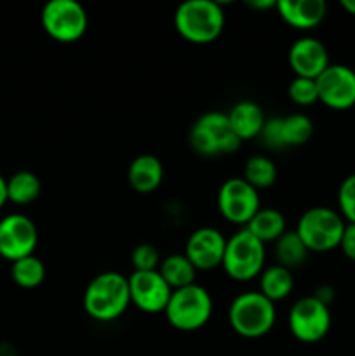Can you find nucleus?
I'll use <instances>...</instances> for the list:
<instances>
[{
    "label": "nucleus",
    "mask_w": 355,
    "mask_h": 356,
    "mask_svg": "<svg viewBox=\"0 0 355 356\" xmlns=\"http://www.w3.org/2000/svg\"><path fill=\"white\" fill-rule=\"evenodd\" d=\"M345 226L347 222L334 209L312 207L303 212L294 232L308 252H329L340 247Z\"/></svg>",
    "instance_id": "6"
},
{
    "label": "nucleus",
    "mask_w": 355,
    "mask_h": 356,
    "mask_svg": "<svg viewBox=\"0 0 355 356\" xmlns=\"http://www.w3.org/2000/svg\"><path fill=\"white\" fill-rule=\"evenodd\" d=\"M164 315L176 330L194 332L202 329L211 320L212 298L207 289L198 284L176 289L171 294Z\"/></svg>",
    "instance_id": "4"
},
{
    "label": "nucleus",
    "mask_w": 355,
    "mask_h": 356,
    "mask_svg": "<svg viewBox=\"0 0 355 356\" xmlns=\"http://www.w3.org/2000/svg\"><path fill=\"white\" fill-rule=\"evenodd\" d=\"M190 145L198 155L218 156L237 152L242 145L223 111H207L194 122Z\"/></svg>",
    "instance_id": "7"
},
{
    "label": "nucleus",
    "mask_w": 355,
    "mask_h": 356,
    "mask_svg": "<svg viewBox=\"0 0 355 356\" xmlns=\"http://www.w3.org/2000/svg\"><path fill=\"white\" fill-rule=\"evenodd\" d=\"M289 99L299 106H310L319 101V90H317L315 79H305V76H294L287 87Z\"/></svg>",
    "instance_id": "27"
},
{
    "label": "nucleus",
    "mask_w": 355,
    "mask_h": 356,
    "mask_svg": "<svg viewBox=\"0 0 355 356\" xmlns=\"http://www.w3.org/2000/svg\"><path fill=\"white\" fill-rule=\"evenodd\" d=\"M218 209L226 221L246 226L261 209L260 195L244 177H230L219 186Z\"/></svg>",
    "instance_id": "10"
},
{
    "label": "nucleus",
    "mask_w": 355,
    "mask_h": 356,
    "mask_svg": "<svg viewBox=\"0 0 355 356\" xmlns=\"http://www.w3.org/2000/svg\"><path fill=\"white\" fill-rule=\"evenodd\" d=\"M131 305L127 277L117 271H104L94 277L84 291V309L97 322H113Z\"/></svg>",
    "instance_id": "1"
},
{
    "label": "nucleus",
    "mask_w": 355,
    "mask_h": 356,
    "mask_svg": "<svg viewBox=\"0 0 355 356\" xmlns=\"http://www.w3.org/2000/svg\"><path fill=\"white\" fill-rule=\"evenodd\" d=\"M329 306L320 302L313 296L298 299L289 309L287 325L292 336L305 344L322 341L331 329Z\"/></svg>",
    "instance_id": "9"
},
{
    "label": "nucleus",
    "mask_w": 355,
    "mask_h": 356,
    "mask_svg": "<svg viewBox=\"0 0 355 356\" xmlns=\"http://www.w3.org/2000/svg\"><path fill=\"white\" fill-rule=\"evenodd\" d=\"M260 292L271 302L282 301L287 298L294 289V278H292V271L287 268L281 266V264H274V266H265L260 277Z\"/></svg>",
    "instance_id": "20"
},
{
    "label": "nucleus",
    "mask_w": 355,
    "mask_h": 356,
    "mask_svg": "<svg viewBox=\"0 0 355 356\" xmlns=\"http://www.w3.org/2000/svg\"><path fill=\"white\" fill-rule=\"evenodd\" d=\"M319 101L333 110H348L355 104V70L347 65H329L317 79Z\"/></svg>",
    "instance_id": "13"
},
{
    "label": "nucleus",
    "mask_w": 355,
    "mask_h": 356,
    "mask_svg": "<svg viewBox=\"0 0 355 356\" xmlns=\"http://www.w3.org/2000/svg\"><path fill=\"white\" fill-rule=\"evenodd\" d=\"M312 296L319 299L320 302H324L326 306H329L334 301V289L331 285H320V287L315 289V292Z\"/></svg>",
    "instance_id": "32"
},
{
    "label": "nucleus",
    "mask_w": 355,
    "mask_h": 356,
    "mask_svg": "<svg viewBox=\"0 0 355 356\" xmlns=\"http://www.w3.org/2000/svg\"><path fill=\"white\" fill-rule=\"evenodd\" d=\"M225 249V235L212 226H204L188 236L183 254L197 268V271H211L221 266Z\"/></svg>",
    "instance_id": "14"
},
{
    "label": "nucleus",
    "mask_w": 355,
    "mask_h": 356,
    "mask_svg": "<svg viewBox=\"0 0 355 356\" xmlns=\"http://www.w3.org/2000/svg\"><path fill=\"white\" fill-rule=\"evenodd\" d=\"M278 16L296 30H312L319 26L327 13L324 0H281L275 3Z\"/></svg>",
    "instance_id": "16"
},
{
    "label": "nucleus",
    "mask_w": 355,
    "mask_h": 356,
    "mask_svg": "<svg viewBox=\"0 0 355 356\" xmlns=\"http://www.w3.org/2000/svg\"><path fill=\"white\" fill-rule=\"evenodd\" d=\"M244 179L256 188L258 191L265 190V188L274 186L277 181V165L271 159L263 155H254L247 159L244 163Z\"/></svg>",
    "instance_id": "25"
},
{
    "label": "nucleus",
    "mask_w": 355,
    "mask_h": 356,
    "mask_svg": "<svg viewBox=\"0 0 355 356\" xmlns=\"http://www.w3.org/2000/svg\"><path fill=\"white\" fill-rule=\"evenodd\" d=\"M10 278L21 289H37L45 280V264L37 256H28L10 263Z\"/></svg>",
    "instance_id": "24"
},
{
    "label": "nucleus",
    "mask_w": 355,
    "mask_h": 356,
    "mask_svg": "<svg viewBox=\"0 0 355 356\" xmlns=\"http://www.w3.org/2000/svg\"><path fill=\"white\" fill-rule=\"evenodd\" d=\"M226 117H228L230 125H232L233 132H235L240 141L260 138L265 122H267L263 108L249 99L239 101V103L233 104L228 113H226Z\"/></svg>",
    "instance_id": "17"
},
{
    "label": "nucleus",
    "mask_w": 355,
    "mask_h": 356,
    "mask_svg": "<svg viewBox=\"0 0 355 356\" xmlns=\"http://www.w3.org/2000/svg\"><path fill=\"white\" fill-rule=\"evenodd\" d=\"M38 245V229L28 216L14 212L0 219V257L14 261L33 256Z\"/></svg>",
    "instance_id": "11"
},
{
    "label": "nucleus",
    "mask_w": 355,
    "mask_h": 356,
    "mask_svg": "<svg viewBox=\"0 0 355 356\" xmlns=\"http://www.w3.org/2000/svg\"><path fill=\"white\" fill-rule=\"evenodd\" d=\"M281 134L282 145L301 146L310 141L313 134V122L303 113H292L287 117H281Z\"/></svg>",
    "instance_id": "26"
},
{
    "label": "nucleus",
    "mask_w": 355,
    "mask_h": 356,
    "mask_svg": "<svg viewBox=\"0 0 355 356\" xmlns=\"http://www.w3.org/2000/svg\"><path fill=\"white\" fill-rule=\"evenodd\" d=\"M164 179V165L155 155L136 156L127 169V181L138 193H152L160 186Z\"/></svg>",
    "instance_id": "18"
},
{
    "label": "nucleus",
    "mask_w": 355,
    "mask_h": 356,
    "mask_svg": "<svg viewBox=\"0 0 355 356\" xmlns=\"http://www.w3.org/2000/svg\"><path fill=\"white\" fill-rule=\"evenodd\" d=\"M40 21L45 33L63 44L82 38L89 24L86 9L77 0H49L42 7Z\"/></svg>",
    "instance_id": "8"
},
{
    "label": "nucleus",
    "mask_w": 355,
    "mask_h": 356,
    "mask_svg": "<svg viewBox=\"0 0 355 356\" xmlns=\"http://www.w3.org/2000/svg\"><path fill=\"white\" fill-rule=\"evenodd\" d=\"M159 249L152 243H139L131 252V264L134 271H155L160 266Z\"/></svg>",
    "instance_id": "29"
},
{
    "label": "nucleus",
    "mask_w": 355,
    "mask_h": 356,
    "mask_svg": "<svg viewBox=\"0 0 355 356\" xmlns=\"http://www.w3.org/2000/svg\"><path fill=\"white\" fill-rule=\"evenodd\" d=\"M275 302L265 298L260 291L242 292L228 308L230 327L246 339H260L275 325Z\"/></svg>",
    "instance_id": "3"
},
{
    "label": "nucleus",
    "mask_w": 355,
    "mask_h": 356,
    "mask_svg": "<svg viewBox=\"0 0 355 356\" xmlns=\"http://www.w3.org/2000/svg\"><path fill=\"white\" fill-rule=\"evenodd\" d=\"M131 302L143 313L157 315L164 313L169 302L173 289L169 287L159 270L155 271H132L127 277Z\"/></svg>",
    "instance_id": "12"
},
{
    "label": "nucleus",
    "mask_w": 355,
    "mask_h": 356,
    "mask_svg": "<svg viewBox=\"0 0 355 356\" xmlns=\"http://www.w3.org/2000/svg\"><path fill=\"white\" fill-rule=\"evenodd\" d=\"M287 59L294 76L315 80L331 65L326 45L315 37H301L292 42Z\"/></svg>",
    "instance_id": "15"
},
{
    "label": "nucleus",
    "mask_w": 355,
    "mask_h": 356,
    "mask_svg": "<svg viewBox=\"0 0 355 356\" xmlns=\"http://www.w3.org/2000/svg\"><path fill=\"white\" fill-rule=\"evenodd\" d=\"M7 179L0 174V209L7 204Z\"/></svg>",
    "instance_id": "33"
},
{
    "label": "nucleus",
    "mask_w": 355,
    "mask_h": 356,
    "mask_svg": "<svg viewBox=\"0 0 355 356\" xmlns=\"http://www.w3.org/2000/svg\"><path fill=\"white\" fill-rule=\"evenodd\" d=\"M244 228L249 229L265 245L270 242L275 243L287 232L284 214L274 207H261Z\"/></svg>",
    "instance_id": "19"
},
{
    "label": "nucleus",
    "mask_w": 355,
    "mask_h": 356,
    "mask_svg": "<svg viewBox=\"0 0 355 356\" xmlns=\"http://www.w3.org/2000/svg\"><path fill=\"white\" fill-rule=\"evenodd\" d=\"M338 207L341 218L350 225H355V174L345 177L338 190Z\"/></svg>",
    "instance_id": "28"
},
{
    "label": "nucleus",
    "mask_w": 355,
    "mask_h": 356,
    "mask_svg": "<svg viewBox=\"0 0 355 356\" xmlns=\"http://www.w3.org/2000/svg\"><path fill=\"white\" fill-rule=\"evenodd\" d=\"M159 273L162 275V278L169 284V287L173 291L188 287L191 284H197L195 282L197 268L190 263V259L184 254H171V256L164 257L160 261Z\"/></svg>",
    "instance_id": "21"
},
{
    "label": "nucleus",
    "mask_w": 355,
    "mask_h": 356,
    "mask_svg": "<svg viewBox=\"0 0 355 356\" xmlns=\"http://www.w3.org/2000/svg\"><path fill=\"white\" fill-rule=\"evenodd\" d=\"M260 138L261 141H263V145L268 146V148L271 149L284 148V145H282V134H281V117L267 118Z\"/></svg>",
    "instance_id": "30"
},
{
    "label": "nucleus",
    "mask_w": 355,
    "mask_h": 356,
    "mask_svg": "<svg viewBox=\"0 0 355 356\" xmlns=\"http://www.w3.org/2000/svg\"><path fill=\"white\" fill-rule=\"evenodd\" d=\"M341 7H343L348 14L355 16V0H341Z\"/></svg>",
    "instance_id": "34"
},
{
    "label": "nucleus",
    "mask_w": 355,
    "mask_h": 356,
    "mask_svg": "<svg viewBox=\"0 0 355 356\" xmlns=\"http://www.w3.org/2000/svg\"><path fill=\"white\" fill-rule=\"evenodd\" d=\"M42 183L37 174L19 170L7 179V200L16 205H28L40 197Z\"/></svg>",
    "instance_id": "22"
},
{
    "label": "nucleus",
    "mask_w": 355,
    "mask_h": 356,
    "mask_svg": "<svg viewBox=\"0 0 355 356\" xmlns=\"http://www.w3.org/2000/svg\"><path fill=\"white\" fill-rule=\"evenodd\" d=\"M174 26L191 44H211L225 28V13L212 0H187L176 7Z\"/></svg>",
    "instance_id": "2"
},
{
    "label": "nucleus",
    "mask_w": 355,
    "mask_h": 356,
    "mask_svg": "<svg viewBox=\"0 0 355 356\" xmlns=\"http://www.w3.org/2000/svg\"><path fill=\"white\" fill-rule=\"evenodd\" d=\"M340 249L343 250V254L348 257V259L355 261V225L347 222L343 236H341Z\"/></svg>",
    "instance_id": "31"
},
{
    "label": "nucleus",
    "mask_w": 355,
    "mask_h": 356,
    "mask_svg": "<svg viewBox=\"0 0 355 356\" xmlns=\"http://www.w3.org/2000/svg\"><path fill=\"white\" fill-rule=\"evenodd\" d=\"M308 249L305 247V243L301 242V238L298 236V233L294 229H289L285 232L281 238L275 242V257H277V264L287 268V270H294V268L301 266L303 263L308 257Z\"/></svg>",
    "instance_id": "23"
},
{
    "label": "nucleus",
    "mask_w": 355,
    "mask_h": 356,
    "mask_svg": "<svg viewBox=\"0 0 355 356\" xmlns=\"http://www.w3.org/2000/svg\"><path fill=\"white\" fill-rule=\"evenodd\" d=\"M267 250L265 243L260 242L247 228L239 229L230 238H226L223 270L232 280L249 282L258 278L265 270Z\"/></svg>",
    "instance_id": "5"
}]
</instances>
